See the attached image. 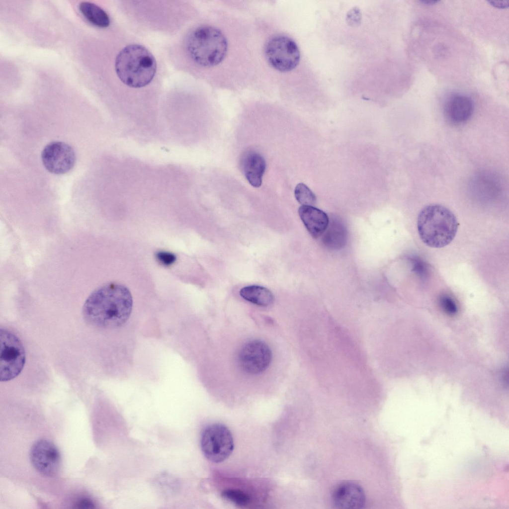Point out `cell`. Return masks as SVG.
I'll return each instance as SVG.
<instances>
[{
	"mask_svg": "<svg viewBox=\"0 0 509 509\" xmlns=\"http://www.w3.org/2000/svg\"><path fill=\"white\" fill-rule=\"evenodd\" d=\"M83 315L89 324L116 332L127 349L138 343L150 319L136 316L130 290L122 284L113 283L91 293L84 304Z\"/></svg>",
	"mask_w": 509,
	"mask_h": 509,
	"instance_id": "1",
	"label": "cell"
},
{
	"mask_svg": "<svg viewBox=\"0 0 509 509\" xmlns=\"http://www.w3.org/2000/svg\"><path fill=\"white\" fill-rule=\"evenodd\" d=\"M157 62L144 46L131 44L123 47L115 60V71L121 82L130 88L148 85L157 72Z\"/></svg>",
	"mask_w": 509,
	"mask_h": 509,
	"instance_id": "2",
	"label": "cell"
},
{
	"mask_svg": "<svg viewBox=\"0 0 509 509\" xmlns=\"http://www.w3.org/2000/svg\"><path fill=\"white\" fill-rule=\"evenodd\" d=\"M185 52L189 59L206 68L218 65L227 52V39L218 28L201 25L190 29L185 37Z\"/></svg>",
	"mask_w": 509,
	"mask_h": 509,
	"instance_id": "3",
	"label": "cell"
},
{
	"mask_svg": "<svg viewBox=\"0 0 509 509\" xmlns=\"http://www.w3.org/2000/svg\"><path fill=\"white\" fill-rule=\"evenodd\" d=\"M458 226L454 213L440 204L425 206L417 219L420 239L426 246L433 248H441L449 244L455 238Z\"/></svg>",
	"mask_w": 509,
	"mask_h": 509,
	"instance_id": "4",
	"label": "cell"
},
{
	"mask_svg": "<svg viewBox=\"0 0 509 509\" xmlns=\"http://www.w3.org/2000/svg\"><path fill=\"white\" fill-rule=\"evenodd\" d=\"M0 376L1 382L14 379L24 366L26 354L19 338L6 328H0Z\"/></svg>",
	"mask_w": 509,
	"mask_h": 509,
	"instance_id": "5",
	"label": "cell"
},
{
	"mask_svg": "<svg viewBox=\"0 0 509 509\" xmlns=\"http://www.w3.org/2000/svg\"><path fill=\"white\" fill-rule=\"evenodd\" d=\"M200 444L205 456L214 463H220L227 459L234 447L229 429L219 423L211 424L205 428L201 434Z\"/></svg>",
	"mask_w": 509,
	"mask_h": 509,
	"instance_id": "6",
	"label": "cell"
},
{
	"mask_svg": "<svg viewBox=\"0 0 509 509\" xmlns=\"http://www.w3.org/2000/svg\"><path fill=\"white\" fill-rule=\"evenodd\" d=\"M264 54L268 64L281 72H287L298 65L300 58L296 43L285 35L271 37L264 47Z\"/></svg>",
	"mask_w": 509,
	"mask_h": 509,
	"instance_id": "7",
	"label": "cell"
},
{
	"mask_svg": "<svg viewBox=\"0 0 509 509\" xmlns=\"http://www.w3.org/2000/svg\"><path fill=\"white\" fill-rule=\"evenodd\" d=\"M31 463L35 469L46 477L58 474L61 464L60 451L54 443L46 439L36 441L30 452Z\"/></svg>",
	"mask_w": 509,
	"mask_h": 509,
	"instance_id": "8",
	"label": "cell"
},
{
	"mask_svg": "<svg viewBox=\"0 0 509 509\" xmlns=\"http://www.w3.org/2000/svg\"><path fill=\"white\" fill-rule=\"evenodd\" d=\"M272 353L269 346L257 339L245 343L238 355L240 367L250 374H258L264 371L270 365Z\"/></svg>",
	"mask_w": 509,
	"mask_h": 509,
	"instance_id": "9",
	"label": "cell"
},
{
	"mask_svg": "<svg viewBox=\"0 0 509 509\" xmlns=\"http://www.w3.org/2000/svg\"><path fill=\"white\" fill-rule=\"evenodd\" d=\"M41 160L50 172L61 174L69 172L74 166L76 155L73 148L66 143L54 141L47 144L41 153Z\"/></svg>",
	"mask_w": 509,
	"mask_h": 509,
	"instance_id": "10",
	"label": "cell"
},
{
	"mask_svg": "<svg viewBox=\"0 0 509 509\" xmlns=\"http://www.w3.org/2000/svg\"><path fill=\"white\" fill-rule=\"evenodd\" d=\"M334 505L339 509H361L364 506L365 496L362 488L351 481L341 482L332 492Z\"/></svg>",
	"mask_w": 509,
	"mask_h": 509,
	"instance_id": "11",
	"label": "cell"
},
{
	"mask_svg": "<svg viewBox=\"0 0 509 509\" xmlns=\"http://www.w3.org/2000/svg\"><path fill=\"white\" fill-rule=\"evenodd\" d=\"M473 110V102L470 97L456 94L451 96L446 102L444 114L449 121L458 124L467 121L472 115Z\"/></svg>",
	"mask_w": 509,
	"mask_h": 509,
	"instance_id": "12",
	"label": "cell"
},
{
	"mask_svg": "<svg viewBox=\"0 0 509 509\" xmlns=\"http://www.w3.org/2000/svg\"><path fill=\"white\" fill-rule=\"evenodd\" d=\"M298 213L313 238L317 239L325 233L329 224V217L325 212L312 206L302 205Z\"/></svg>",
	"mask_w": 509,
	"mask_h": 509,
	"instance_id": "13",
	"label": "cell"
},
{
	"mask_svg": "<svg viewBox=\"0 0 509 509\" xmlns=\"http://www.w3.org/2000/svg\"><path fill=\"white\" fill-rule=\"evenodd\" d=\"M242 167L245 176L254 187H259L266 168L263 157L257 152L250 151L243 158Z\"/></svg>",
	"mask_w": 509,
	"mask_h": 509,
	"instance_id": "14",
	"label": "cell"
},
{
	"mask_svg": "<svg viewBox=\"0 0 509 509\" xmlns=\"http://www.w3.org/2000/svg\"><path fill=\"white\" fill-rule=\"evenodd\" d=\"M241 296L246 300L256 305L266 307L274 301L272 292L266 287L259 285H250L242 288Z\"/></svg>",
	"mask_w": 509,
	"mask_h": 509,
	"instance_id": "15",
	"label": "cell"
},
{
	"mask_svg": "<svg viewBox=\"0 0 509 509\" xmlns=\"http://www.w3.org/2000/svg\"><path fill=\"white\" fill-rule=\"evenodd\" d=\"M79 8L83 15L91 24L102 28L107 27L110 24L108 15L95 3L82 1L80 3Z\"/></svg>",
	"mask_w": 509,
	"mask_h": 509,
	"instance_id": "16",
	"label": "cell"
},
{
	"mask_svg": "<svg viewBox=\"0 0 509 509\" xmlns=\"http://www.w3.org/2000/svg\"><path fill=\"white\" fill-rule=\"evenodd\" d=\"M328 229L323 237L324 244L331 249L342 247L346 241V229L343 224L336 221L328 226Z\"/></svg>",
	"mask_w": 509,
	"mask_h": 509,
	"instance_id": "17",
	"label": "cell"
},
{
	"mask_svg": "<svg viewBox=\"0 0 509 509\" xmlns=\"http://www.w3.org/2000/svg\"><path fill=\"white\" fill-rule=\"evenodd\" d=\"M294 194L297 201L302 205L313 206L316 203L315 194L305 184H298L294 190Z\"/></svg>",
	"mask_w": 509,
	"mask_h": 509,
	"instance_id": "18",
	"label": "cell"
},
{
	"mask_svg": "<svg viewBox=\"0 0 509 509\" xmlns=\"http://www.w3.org/2000/svg\"><path fill=\"white\" fill-rule=\"evenodd\" d=\"M222 497L239 506H246L250 501L249 497L244 492L234 489H227L222 493Z\"/></svg>",
	"mask_w": 509,
	"mask_h": 509,
	"instance_id": "19",
	"label": "cell"
},
{
	"mask_svg": "<svg viewBox=\"0 0 509 509\" xmlns=\"http://www.w3.org/2000/svg\"><path fill=\"white\" fill-rule=\"evenodd\" d=\"M439 302L443 310L449 315H454L457 312V304L455 300L448 294H442L439 297Z\"/></svg>",
	"mask_w": 509,
	"mask_h": 509,
	"instance_id": "20",
	"label": "cell"
},
{
	"mask_svg": "<svg viewBox=\"0 0 509 509\" xmlns=\"http://www.w3.org/2000/svg\"><path fill=\"white\" fill-rule=\"evenodd\" d=\"M413 270L422 279L426 278L427 275V268L421 258L418 257L412 258Z\"/></svg>",
	"mask_w": 509,
	"mask_h": 509,
	"instance_id": "21",
	"label": "cell"
},
{
	"mask_svg": "<svg viewBox=\"0 0 509 509\" xmlns=\"http://www.w3.org/2000/svg\"><path fill=\"white\" fill-rule=\"evenodd\" d=\"M156 255L158 260L161 263L167 266L173 264L176 259L175 254L168 252L160 251L158 252Z\"/></svg>",
	"mask_w": 509,
	"mask_h": 509,
	"instance_id": "22",
	"label": "cell"
},
{
	"mask_svg": "<svg viewBox=\"0 0 509 509\" xmlns=\"http://www.w3.org/2000/svg\"><path fill=\"white\" fill-rule=\"evenodd\" d=\"M74 508L77 509H90L95 508L94 502L90 498L83 497L79 499L74 503Z\"/></svg>",
	"mask_w": 509,
	"mask_h": 509,
	"instance_id": "23",
	"label": "cell"
},
{
	"mask_svg": "<svg viewBox=\"0 0 509 509\" xmlns=\"http://www.w3.org/2000/svg\"><path fill=\"white\" fill-rule=\"evenodd\" d=\"M488 2L493 6L499 8H507L509 5V0H490Z\"/></svg>",
	"mask_w": 509,
	"mask_h": 509,
	"instance_id": "24",
	"label": "cell"
},
{
	"mask_svg": "<svg viewBox=\"0 0 509 509\" xmlns=\"http://www.w3.org/2000/svg\"><path fill=\"white\" fill-rule=\"evenodd\" d=\"M421 2H422V3H424V4L430 5V4H434L436 2H437L438 1H435V0H421Z\"/></svg>",
	"mask_w": 509,
	"mask_h": 509,
	"instance_id": "25",
	"label": "cell"
}]
</instances>
